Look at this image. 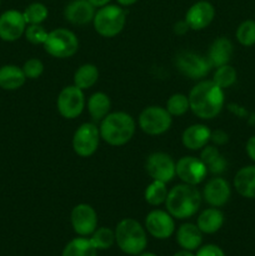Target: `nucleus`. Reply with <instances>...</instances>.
Listing matches in <instances>:
<instances>
[{
	"mask_svg": "<svg viewBox=\"0 0 255 256\" xmlns=\"http://www.w3.org/2000/svg\"><path fill=\"white\" fill-rule=\"evenodd\" d=\"M190 110L202 120L216 118L225 102L224 89L212 80H200L189 92Z\"/></svg>",
	"mask_w": 255,
	"mask_h": 256,
	"instance_id": "obj_1",
	"label": "nucleus"
},
{
	"mask_svg": "<svg viewBox=\"0 0 255 256\" xmlns=\"http://www.w3.org/2000/svg\"><path fill=\"white\" fill-rule=\"evenodd\" d=\"M202 196L195 185L182 182L175 185L168 192L165 206L174 219L184 220L194 216L200 209Z\"/></svg>",
	"mask_w": 255,
	"mask_h": 256,
	"instance_id": "obj_2",
	"label": "nucleus"
},
{
	"mask_svg": "<svg viewBox=\"0 0 255 256\" xmlns=\"http://www.w3.org/2000/svg\"><path fill=\"white\" fill-rule=\"evenodd\" d=\"M136 130L134 118L125 112H109L100 122L102 140L112 146H122L132 139Z\"/></svg>",
	"mask_w": 255,
	"mask_h": 256,
	"instance_id": "obj_3",
	"label": "nucleus"
},
{
	"mask_svg": "<svg viewBox=\"0 0 255 256\" xmlns=\"http://www.w3.org/2000/svg\"><path fill=\"white\" fill-rule=\"evenodd\" d=\"M115 232V242L119 249L128 255H139L148 245L145 228L138 220L125 218L118 222Z\"/></svg>",
	"mask_w": 255,
	"mask_h": 256,
	"instance_id": "obj_4",
	"label": "nucleus"
},
{
	"mask_svg": "<svg viewBox=\"0 0 255 256\" xmlns=\"http://www.w3.org/2000/svg\"><path fill=\"white\" fill-rule=\"evenodd\" d=\"M126 24V12L120 5L108 4L95 12L92 25L95 32L104 38H114L122 32Z\"/></svg>",
	"mask_w": 255,
	"mask_h": 256,
	"instance_id": "obj_5",
	"label": "nucleus"
},
{
	"mask_svg": "<svg viewBox=\"0 0 255 256\" xmlns=\"http://www.w3.org/2000/svg\"><path fill=\"white\" fill-rule=\"evenodd\" d=\"M44 49L52 56L58 59H68L74 56L79 50V39L69 29L58 28L48 32Z\"/></svg>",
	"mask_w": 255,
	"mask_h": 256,
	"instance_id": "obj_6",
	"label": "nucleus"
},
{
	"mask_svg": "<svg viewBox=\"0 0 255 256\" xmlns=\"http://www.w3.org/2000/svg\"><path fill=\"white\" fill-rule=\"evenodd\" d=\"M139 128L148 135L156 136L166 132L170 129L172 122V116L165 108L159 105L148 106L140 112Z\"/></svg>",
	"mask_w": 255,
	"mask_h": 256,
	"instance_id": "obj_7",
	"label": "nucleus"
},
{
	"mask_svg": "<svg viewBox=\"0 0 255 256\" xmlns=\"http://www.w3.org/2000/svg\"><path fill=\"white\" fill-rule=\"evenodd\" d=\"M175 66L185 76L192 80H202L212 70L206 56L190 50H182L175 56Z\"/></svg>",
	"mask_w": 255,
	"mask_h": 256,
	"instance_id": "obj_8",
	"label": "nucleus"
},
{
	"mask_svg": "<svg viewBox=\"0 0 255 256\" xmlns=\"http://www.w3.org/2000/svg\"><path fill=\"white\" fill-rule=\"evenodd\" d=\"M100 140L99 128L94 122H84L72 135V150L79 156L90 158L96 152Z\"/></svg>",
	"mask_w": 255,
	"mask_h": 256,
	"instance_id": "obj_9",
	"label": "nucleus"
},
{
	"mask_svg": "<svg viewBox=\"0 0 255 256\" xmlns=\"http://www.w3.org/2000/svg\"><path fill=\"white\" fill-rule=\"evenodd\" d=\"M85 104L86 102H85L84 90L79 89L75 85L62 88L58 95V112L68 120H72L79 116L84 110Z\"/></svg>",
	"mask_w": 255,
	"mask_h": 256,
	"instance_id": "obj_10",
	"label": "nucleus"
},
{
	"mask_svg": "<svg viewBox=\"0 0 255 256\" xmlns=\"http://www.w3.org/2000/svg\"><path fill=\"white\" fill-rule=\"evenodd\" d=\"M145 170L152 180L162 182L165 184L172 182L175 176V162L166 152H156L148 156Z\"/></svg>",
	"mask_w": 255,
	"mask_h": 256,
	"instance_id": "obj_11",
	"label": "nucleus"
},
{
	"mask_svg": "<svg viewBox=\"0 0 255 256\" xmlns=\"http://www.w3.org/2000/svg\"><path fill=\"white\" fill-rule=\"evenodd\" d=\"M175 172L182 182L196 186L205 180L208 169L200 158L182 156L175 162Z\"/></svg>",
	"mask_w": 255,
	"mask_h": 256,
	"instance_id": "obj_12",
	"label": "nucleus"
},
{
	"mask_svg": "<svg viewBox=\"0 0 255 256\" xmlns=\"http://www.w3.org/2000/svg\"><path fill=\"white\" fill-rule=\"evenodd\" d=\"M70 222L79 236H90L98 228V214L89 204H78L72 208Z\"/></svg>",
	"mask_w": 255,
	"mask_h": 256,
	"instance_id": "obj_13",
	"label": "nucleus"
},
{
	"mask_svg": "<svg viewBox=\"0 0 255 256\" xmlns=\"http://www.w3.org/2000/svg\"><path fill=\"white\" fill-rule=\"evenodd\" d=\"M26 26L22 12L6 10L0 15V39L8 42H16L25 34Z\"/></svg>",
	"mask_w": 255,
	"mask_h": 256,
	"instance_id": "obj_14",
	"label": "nucleus"
},
{
	"mask_svg": "<svg viewBox=\"0 0 255 256\" xmlns=\"http://www.w3.org/2000/svg\"><path fill=\"white\" fill-rule=\"evenodd\" d=\"M145 230L155 239H168L175 232L174 218L164 210H152L145 218Z\"/></svg>",
	"mask_w": 255,
	"mask_h": 256,
	"instance_id": "obj_15",
	"label": "nucleus"
},
{
	"mask_svg": "<svg viewBox=\"0 0 255 256\" xmlns=\"http://www.w3.org/2000/svg\"><path fill=\"white\" fill-rule=\"evenodd\" d=\"M215 18V8L208 0H199L194 2L192 6L188 9L185 14V22L189 25L190 30L199 32L205 29L212 24Z\"/></svg>",
	"mask_w": 255,
	"mask_h": 256,
	"instance_id": "obj_16",
	"label": "nucleus"
},
{
	"mask_svg": "<svg viewBox=\"0 0 255 256\" xmlns=\"http://www.w3.org/2000/svg\"><path fill=\"white\" fill-rule=\"evenodd\" d=\"M232 195L230 184L224 178L215 176L205 184L202 189V199L212 208H222L229 202Z\"/></svg>",
	"mask_w": 255,
	"mask_h": 256,
	"instance_id": "obj_17",
	"label": "nucleus"
},
{
	"mask_svg": "<svg viewBox=\"0 0 255 256\" xmlns=\"http://www.w3.org/2000/svg\"><path fill=\"white\" fill-rule=\"evenodd\" d=\"M96 9L89 0H72L64 8V18L72 25H86L92 22Z\"/></svg>",
	"mask_w": 255,
	"mask_h": 256,
	"instance_id": "obj_18",
	"label": "nucleus"
},
{
	"mask_svg": "<svg viewBox=\"0 0 255 256\" xmlns=\"http://www.w3.org/2000/svg\"><path fill=\"white\" fill-rule=\"evenodd\" d=\"M212 139V130L204 124H192L182 132V142L186 149L196 152L206 146Z\"/></svg>",
	"mask_w": 255,
	"mask_h": 256,
	"instance_id": "obj_19",
	"label": "nucleus"
},
{
	"mask_svg": "<svg viewBox=\"0 0 255 256\" xmlns=\"http://www.w3.org/2000/svg\"><path fill=\"white\" fill-rule=\"evenodd\" d=\"M232 52H234V45H232V40L225 36H220L212 42L206 58L212 68L216 69L222 65L229 64Z\"/></svg>",
	"mask_w": 255,
	"mask_h": 256,
	"instance_id": "obj_20",
	"label": "nucleus"
},
{
	"mask_svg": "<svg viewBox=\"0 0 255 256\" xmlns=\"http://www.w3.org/2000/svg\"><path fill=\"white\" fill-rule=\"evenodd\" d=\"M235 190L246 199H255V165H248L238 170L234 176Z\"/></svg>",
	"mask_w": 255,
	"mask_h": 256,
	"instance_id": "obj_21",
	"label": "nucleus"
},
{
	"mask_svg": "<svg viewBox=\"0 0 255 256\" xmlns=\"http://www.w3.org/2000/svg\"><path fill=\"white\" fill-rule=\"evenodd\" d=\"M176 242L179 246L184 250L194 252L200 248L202 242V232L198 225L192 222H185L180 225L176 232Z\"/></svg>",
	"mask_w": 255,
	"mask_h": 256,
	"instance_id": "obj_22",
	"label": "nucleus"
},
{
	"mask_svg": "<svg viewBox=\"0 0 255 256\" xmlns=\"http://www.w3.org/2000/svg\"><path fill=\"white\" fill-rule=\"evenodd\" d=\"M224 224V214L219 208H208L198 216L196 225L202 234H215Z\"/></svg>",
	"mask_w": 255,
	"mask_h": 256,
	"instance_id": "obj_23",
	"label": "nucleus"
},
{
	"mask_svg": "<svg viewBox=\"0 0 255 256\" xmlns=\"http://www.w3.org/2000/svg\"><path fill=\"white\" fill-rule=\"evenodd\" d=\"M26 82L22 68L8 64L0 68V88L4 90H18Z\"/></svg>",
	"mask_w": 255,
	"mask_h": 256,
	"instance_id": "obj_24",
	"label": "nucleus"
},
{
	"mask_svg": "<svg viewBox=\"0 0 255 256\" xmlns=\"http://www.w3.org/2000/svg\"><path fill=\"white\" fill-rule=\"evenodd\" d=\"M112 102L105 92H96L88 99V112L94 122H102L110 112Z\"/></svg>",
	"mask_w": 255,
	"mask_h": 256,
	"instance_id": "obj_25",
	"label": "nucleus"
},
{
	"mask_svg": "<svg viewBox=\"0 0 255 256\" xmlns=\"http://www.w3.org/2000/svg\"><path fill=\"white\" fill-rule=\"evenodd\" d=\"M200 160L204 162L208 172H210L212 174H222L226 169V160L220 154L218 148L212 146V145H206L202 148V152H200Z\"/></svg>",
	"mask_w": 255,
	"mask_h": 256,
	"instance_id": "obj_26",
	"label": "nucleus"
},
{
	"mask_svg": "<svg viewBox=\"0 0 255 256\" xmlns=\"http://www.w3.org/2000/svg\"><path fill=\"white\" fill-rule=\"evenodd\" d=\"M99 80V69L94 64H82L75 70L74 85L82 90L90 89Z\"/></svg>",
	"mask_w": 255,
	"mask_h": 256,
	"instance_id": "obj_27",
	"label": "nucleus"
},
{
	"mask_svg": "<svg viewBox=\"0 0 255 256\" xmlns=\"http://www.w3.org/2000/svg\"><path fill=\"white\" fill-rule=\"evenodd\" d=\"M98 250L90 239L85 236L75 238L65 245L62 256H96Z\"/></svg>",
	"mask_w": 255,
	"mask_h": 256,
	"instance_id": "obj_28",
	"label": "nucleus"
},
{
	"mask_svg": "<svg viewBox=\"0 0 255 256\" xmlns=\"http://www.w3.org/2000/svg\"><path fill=\"white\" fill-rule=\"evenodd\" d=\"M168 192H169V190H168L165 182L152 180V184L148 185L146 189H145V202L149 205H152V206H159V205L165 204Z\"/></svg>",
	"mask_w": 255,
	"mask_h": 256,
	"instance_id": "obj_29",
	"label": "nucleus"
},
{
	"mask_svg": "<svg viewBox=\"0 0 255 256\" xmlns=\"http://www.w3.org/2000/svg\"><path fill=\"white\" fill-rule=\"evenodd\" d=\"M22 15H24V19L28 25L42 24L48 19L49 10H48L46 5L36 2L28 5L22 12Z\"/></svg>",
	"mask_w": 255,
	"mask_h": 256,
	"instance_id": "obj_30",
	"label": "nucleus"
},
{
	"mask_svg": "<svg viewBox=\"0 0 255 256\" xmlns=\"http://www.w3.org/2000/svg\"><path fill=\"white\" fill-rule=\"evenodd\" d=\"M236 79V70H235L232 65L226 64L215 69L212 80L218 85V86L222 88V89H226V88H230L232 85H234Z\"/></svg>",
	"mask_w": 255,
	"mask_h": 256,
	"instance_id": "obj_31",
	"label": "nucleus"
},
{
	"mask_svg": "<svg viewBox=\"0 0 255 256\" xmlns=\"http://www.w3.org/2000/svg\"><path fill=\"white\" fill-rule=\"evenodd\" d=\"M90 242L96 250H106L115 242V232L109 228H96L90 235Z\"/></svg>",
	"mask_w": 255,
	"mask_h": 256,
	"instance_id": "obj_32",
	"label": "nucleus"
},
{
	"mask_svg": "<svg viewBox=\"0 0 255 256\" xmlns=\"http://www.w3.org/2000/svg\"><path fill=\"white\" fill-rule=\"evenodd\" d=\"M165 109L169 112L172 116H182L185 112H188V110H190L189 98L184 94H180V92L172 94L168 99Z\"/></svg>",
	"mask_w": 255,
	"mask_h": 256,
	"instance_id": "obj_33",
	"label": "nucleus"
},
{
	"mask_svg": "<svg viewBox=\"0 0 255 256\" xmlns=\"http://www.w3.org/2000/svg\"><path fill=\"white\" fill-rule=\"evenodd\" d=\"M236 40L242 46H252L255 45V20L248 19L240 22L235 32Z\"/></svg>",
	"mask_w": 255,
	"mask_h": 256,
	"instance_id": "obj_34",
	"label": "nucleus"
},
{
	"mask_svg": "<svg viewBox=\"0 0 255 256\" xmlns=\"http://www.w3.org/2000/svg\"><path fill=\"white\" fill-rule=\"evenodd\" d=\"M48 32L42 24H34L28 25L25 29V38L29 42L34 45H44L45 40H46Z\"/></svg>",
	"mask_w": 255,
	"mask_h": 256,
	"instance_id": "obj_35",
	"label": "nucleus"
},
{
	"mask_svg": "<svg viewBox=\"0 0 255 256\" xmlns=\"http://www.w3.org/2000/svg\"><path fill=\"white\" fill-rule=\"evenodd\" d=\"M22 72H24L26 79L35 80L42 76V74L44 72V64H42V60L36 59V58H32V59H28L24 62Z\"/></svg>",
	"mask_w": 255,
	"mask_h": 256,
	"instance_id": "obj_36",
	"label": "nucleus"
},
{
	"mask_svg": "<svg viewBox=\"0 0 255 256\" xmlns=\"http://www.w3.org/2000/svg\"><path fill=\"white\" fill-rule=\"evenodd\" d=\"M195 256H225V254L218 245L208 244L199 248Z\"/></svg>",
	"mask_w": 255,
	"mask_h": 256,
	"instance_id": "obj_37",
	"label": "nucleus"
},
{
	"mask_svg": "<svg viewBox=\"0 0 255 256\" xmlns=\"http://www.w3.org/2000/svg\"><path fill=\"white\" fill-rule=\"evenodd\" d=\"M210 142H214L215 145H224L229 142V135L222 130H215L212 132V139Z\"/></svg>",
	"mask_w": 255,
	"mask_h": 256,
	"instance_id": "obj_38",
	"label": "nucleus"
},
{
	"mask_svg": "<svg viewBox=\"0 0 255 256\" xmlns=\"http://www.w3.org/2000/svg\"><path fill=\"white\" fill-rule=\"evenodd\" d=\"M245 150H246V154L250 158V160L255 162V135H252V136H250L248 139L246 145H245Z\"/></svg>",
	"mask_w": 255,
	"mask_h": 256,
	"instance_id": "obj_39",
	"label": "nucleus"
},
{
	"mask_svg": "<svg viewBox=\"0 0 255 256\" xmlns=\"http://www.w3.org/2000/svg\"><path fill=\"white\" fill-rule=\"evenodd\" d=\"M189 30H190V28H189V25H188V22H185V20H180V22H175L174 32L176 35H184V34H186Z\"/></svg>",
	"mask_w": 255,
	"mask_h": 256,
	"instance_id": "obj_40",
	"label": "nucleus"
},
{
	"mask_svg": "<svg viewBox=\"0 0 255 256\" xmlns=\"http://www.w3.org/2000/svg\"><path fill=\"white\" fill-rule=\"evenodd\" d=\"M89 2H92V5L95 8V9H99V8H102L105 6V5L110 4L112 0H89Z\"/></svg>",
	"mask_w": 255,
	"mask_h": 256,
	"instance_id": "obj_41",
	"label": "nucleus"
},
{
	"mask_svg": "<svg viewBox=\"0 0 255 256\" xmlns=\"http://www.w3.org/2000/svg\"><path fill=\"white\" fill-rule=\"evenodd\" d=\"M116 2L120 6H132L135 2H138V0H116Z\"/></svg>",
	"mask_w": 255,
	"mask_h": 256,
	"instance_id": "obj_42",
	"label": "nucleus"
},
{
	"mask_svg": "<svg viewBox=\"0 0 255 256\" xmlns=\"http://www.w3.org/2000/svg\"><path fill=\"white\" fill-rule=\"evenodd\" d=\"M172 256H195V254H192V252H189V250H180V252H175Z\"/></svg>",
	"mask_w": 255,
	"mask_h": 256,
	"instance_id": "obj_43",
	"label": "nucleus"
},
{
	"mask_svg": "<svg viewBox=\"0 0 255 256\" xmlns=\"http://www.w3.org/2000/svg\"><path fill=\"white\" fill-rule=\"evenodd\" d=\"M138 256H158V255L152 254V252H142V254H139Z\"/></svg>",
	"mask_w": 255,
	"mask_h": 256,
	"instance_id": "obj_44",
	"label": "nucleus"
},
{
	"mask_svg": "<svg viewBox=\"0 0 255 256\" xmlns=\"http://www.w3.org/2000/svg\"><path fill=\"white\" fill-rule=\"evenodd\" d=\"M0 5H2V0H0Z\"/></svg>",
	"mask_w": 255,
	"mask_h": 256,
	"instance_id": "obj_45",
	"label": "nucleus"
}]
</instances>
